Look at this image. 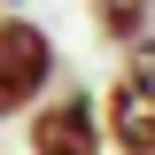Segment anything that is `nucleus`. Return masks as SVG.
Instances as JSON below:
<instances>
[{
  "label": "nucleus",
  "mask_w": 155,
  "mask_h": 155,
  "mask_svg": "<svg viewBox=\"0 0 155 155\" xmlns=\"http://www.w3.org/2000/svg\"><path fill=\"white\" fill-rule=\"evenodd\" d=\"M62 78V47L31 8H0V124H23Z\"/></svg>",
  "instance_id": "nucleus-1"
},
{
  "label": "nucleus",
  "mask_w": 155,
  "mask_h": 155,
  "mask_svg": "<svg viewBox=\"0 0 155 155\" xmlns=\"http://www.w3.org/2000/svg\"><path fill=\"white\" fill-rule=\"evenodd\" d=\"M101 132L116 155H155V31L116 54V78L101 85Z\"/></svg>",
  "instance_id": "nucleus-2"
},
{
  "label": "nucleus",
  "mask_w": 155,
  "mask_h": 155,
  "mask_svg": "<svg viewBox=\"0 0 155 155\" xmlns=\"http://www.w3.org/2000/svg\"><path fill=\"white\" fill-rule=\"evenodd\" d=\"M23 147L31 155H109V132H101V101L85 85H54L23 116Z\"/></svg>",
  "instance_id": "nucleus-3"
},
{
  "label": "nucleus",
  "mask_w": 155,
  "mask_h": 155,
  "mask_svg": "<svg viewBox=\"0 0 155 155\" xmlns=\"http://www.w3.org/2000/svg\"><path fill=\"white\" fill-rule=\"evenodd\" d=\"M85 23H93L109 47H132L155 31V0H85Z\"/></svg>",
  "instance_id": "nucleus-4"
},
{
  "label": "nucleus",
  "mask_w": 155,
  "mask_h": 155,
  "mask_svg": "<svg viewBox=\"0 0 155 155\" xmlns=\"http://www.w3.org/2000/svg\"><path fill=\"white\" fill-rule=\"evenodd\" d=\"M0 8H23V0H0Z\"/></svg>",
  "instance_id": "nucleus-5"
}]
</instances>
